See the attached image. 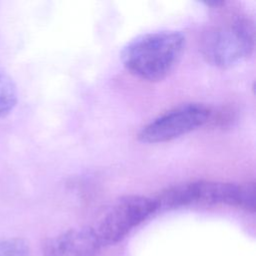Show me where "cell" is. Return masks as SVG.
<instances>
[{
  "label": "cell",
  "instance_id": "cell-5",
  "mask_svg": "<svg viewBox=\"0 0 256 256\" xmlns=\"http://www.w3.org/2000/svg\"><path fill=\"white\" fill-rule=\"evenodd\" d=\"M212 109L203 103H184L151 120L138 133L143 143H164L188 134L209 123Z\"/></svg>",
  "mask_w": 256,
  "mask_h": 256
},
{
  "label": "cell",
  "instance_id": "cell-2",
  "mask_svg": "<svg viewBox=\"0 0 256 256\" xmlns=\"http://www.w3.org/2000/svg\"><path fill=\"white\" fill-rule=\"evenodd\" d=\"M255 182L242 184L198 180L170 186L156 197L159 209H175L193 204H225L255 212Z\"/></svg>",
  "mask_w": 256,
  "mask_h": 256
},
{
  "label": "cell",
  "instance_id": "cell-8",
  "mask_svg": "<svg viewBox=\"0 0 256 256\" xmlns=\"http://www.w3.org/2000/svg\"><path fill=\"white\" fill-rule=\"evenodd\" d=\"M28 242L22 238L0 240V256H30Z\"/></svg>",
  "mask_w": 256,
  "mask_h": 256
},
{
  "label": "cell",
  "instance_id": "cell-7",
  "mask_svg": "<svg viewBox=\"0 0 256 256\" xmlns=\"http://www.w3.org/2000/svg\"><path fill=\"white\" fill-rule=\"evenodd\" d=\"M16 103V85L11 77L0 68V117L10 113Z\"/></svg>",
  "mask_w": 256,
  "mask_h": 256
},
{
  "label": "cell",
  "instance_id": "cell-4",
  "mask_svg": "<svg viewBox=\"0 0 256 256\" xmlns=\"http://www.w3.org/2000/svg\"><path fill=\"white\" fill-rule=\"evenodd\" d=\"M158 210L154 198L129 195L117 200L93 228L102 247L115 245Z\"/></svg>",
  "mask_w": 256,
  "mask_h": 256
},
{
  "label": "cell",
  "instance_id": "cell-3",
  "mask_svg": "<svg viewBox=\"0 0 256 256\" xmlns=\"http://www.w3.org/2000/svg\"><path fill=\"white\" fill-rule=\"evenodd\" d=\"M255 48V24L250 18L236 16L209 28L200 41V51L207 63L231 68L250 57Z\"/></svg>",
  "mask_w": 256,
  "mask_h": 256
},
{
  "label": "cell",
  "instance_id": "cell-6",
  "mask_svg": "<svg viewBox=\"0 0 256 256\" xmlns=\"http://www.w3.org/2000/svg\"><path fill=\"white\" fill-rule=\"evenodd\" d=\"M101 248L93 228H73L50 239L44 256H100Z\"/></svg>",
  "mask_w": 256,
  "mask_h": 256
},
{
  "label": "cell",
  "instance_id": "cell-1",
  "mask_svg": "<svg viewBox=\"0 0 256 256\" xmlns=\"http://www.w3.org/2000/svg\"><path fill=\"white\" fill-rule=\"evenodd\" d=\"M185 44V35L176 30L141 34L123 47L121 61L135 77L149 82L161 81L180 62Z\"/></svg>",
  "mask_w": 256,
  "mask_h": 256
}]
</instances>
